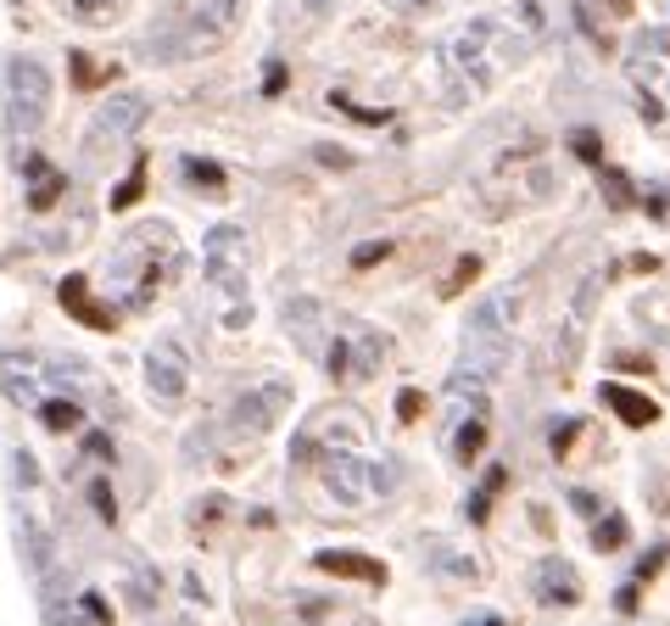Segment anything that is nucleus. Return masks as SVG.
<instances>
[{
	"label": "nucleus",
	"mask_w": 670,
	"mask_h": 626,
	"mask_svg": "<svg viewBox=\"0 0 670 626\" xmlns=\"http://www.w3.org/2000/svg\"><path fill=\"white\" fill-rule=\"evenodd\" d=\"M603 403L620 414V420H626L632 430H643V425H654L659 420V403L648 398V392H632V387H620V380H609V387H603Z\"/></svg>",
	"instance_id": "14"
},
{
	"label": "nucleus",
	"mask_w": 670,
	"mask_h": 626,
	"mask_svg": "<svg viewBox=\"0 0 670 626\" xmlns=\"http://www.w3.org/2000/svg\"><path fill=\"white\" fill-rule=\"evenodd\" d=\"M79 610L89 615V626H112V610H107V599H101V593H84V599H79Z\"/></svg>",
	"instance_id": "31"
},
{
	"label": "nucleus",
	"mask_w": 670,
	"mask_h": 626,
	"mask_svg": "<svg viewBox=\"0 0 670 626\" xmlns=\"http://www.w3.org/2000/svg\"><path fill=\"white\" fill-rule=\"evenodd\" d=\"M152 118V102L140 90H118V95H107L101 107H95V118H89V146H118V140H129L140 123Z\"/></svg>",
	"instance_id": "6"
},
{
	"label": "nucleus",
	"mask_w": 670,
	"mask_h": 626,
	"mask_svg": "<svg viewBox=\"0 0 670 626\" xmlns=\"http://www.w3.org/2000/svg\"><path fill=\"white\" fill-rule=\"evenodd\" d=\"M419 414H424V392H414V387H408V392H397V420H403V425H414Z\"/></svg>",
	"instance_id": "32"
},
{
	"label": "nucleus",
	"mask_w": 670,
	"mask_h": 626,
	"mask_svg": "<svg viewBox=\"0 0 670 626\" xmlns=\"http://www.w3.org/2000/svg\"><path fill=\"white\" fill-rule=\"evenodd\" d=\"M140 197H146V157H140V163L129 168V179H123V185L112 190V213H129V208H134Z\"/></svg>",
	"instance_id": "23"
},
{
	"label": "nucleus",
	"mask_w": 670,
	"mask_h": 626,
	"mask_svg": "<svg viewBox=\"0 0 670 626\" xmlns=\"http://www.w3.org/2000/svg\"><path fill=\"white\" fill-rule=\"evenodd\" d=\"M475 274H481V258H475V252H469V258H458V263H453V274L442 280V297H458L464 285H475Z\"/></svg>",
	"instance_id": "25"
},
{
	"label": "nucleus",
	"mask_w": 670,
	"mask_h": 626,
	"mask_svg": "<svg viewBox=\"0 0 670 626\" xmlns=\"http://www.w3.org/2000/svg\"><path fill=\"white\" fill-rule=\"evenodd\" d=\"M330 107H342V113H352L358 123H392V113L386 107H352L347 95H330Z\"/></svg>",
	"instance_id": "30"
},
{
	"label": "nucleus",
	"mask_w": 670,
	"mask_h": 626,
	"mask_svg": "<svg viewBox=\"0 0 670 626\" xmlns=\"http://www.w3.org/2000/svg\"><path fill=\"white\" fill-rule=\"evenodd\" d=\"M481 448H487V420H464L453 430V459L469 464V459H481Z\"/></svg>",
	"instance_id": "20"
},
{
	"label": "nucleus",
	"mask_w": 670,
	"mask_h": 626,
	"mask_svg": "<svg viewBox=\"0 0 670 626\" xmlns=\"http://www.w3.org/2000/svg\"><path fill=\"white\" fill-rule=\"evenodd\" d=\"M285 409H291V387H285V380H268V387L235 398V409H229V430H235V437H268V430L279 425V414H285Z\"/></svg>",
	"instance_id": "5"
},
{
	"label": "nucleus",
	"mask_w": 670,
	"mask_h": 626,
	"mask_svg": "<svg viewBox=\"0 0 670 626\" xmlns=\"http://www.w3.org/2000/svg\"><path fill=\"white\" fill-rule=\"evenodd\" d=\"M179 174H184L190 190H202V197H213V202L229 197V174H224L213 157H179Z\"/></svg>",
	"instance_id": "15"
},
{
	"label": "nucleus",
	"mask_w": 670,
	"mask_h": 626,
	"mask_svg": "<svg viewBox=\"0 0 670 626\" xmlns=\"http://www.w3.org/2000/svg\"><path fill=\"white\" fill-rule=\"evenodd\" d=\"M123 7H129V0H73V17L84 28H107V23L123 17Z\"/></svg>",
	"instance_id": "19"
},
{
	"label": "nucleus",
	"mask_w": 670,
	"mask_h": 626,
	"mask_svg": "<svg viewBox=\"0 0 670 626\" xmlns=\"http://www.w3.org/2000/svg\"><path fill=\"white\" fill-rule=\"evenodd\" d=\"M626 538H632L626 515H598V520H593V548H598V554H614V548H626Z\"/></svg>",
	"instance_id": "18"
},
{
	"label": "nucleus",
	"mask_w": 670,
	"mask_h": 626,
	"mask_svg": "<svg viewBox=\"0 0 670 626\" xmlns=\"http://www.w3.org/2000/svg\"><path fill=\"white\" fill-rule=\"evenodd\" d=\"M392 258V240H363V247H352V269H374Z\"/></svg>",
	"instance_id": "29"
},
{
	"label": "nucleus",
	"mask_w": 670,
	"mask_h": 626,
	"mask_svg": "<svg viewBox=\"0 0 670 626\" xmlns=\"http://www.w3.org/2000/svg\"><path fill=\"white\" fill-rule=\"evenodd\" d=\"M12 464H17V481H23V487H34V481H39V464H34V453H17Z\"/></svg>",
	"instance_id": "35"
},
{
	"label": "nucleus",
	"mask_w": 670,
	"mask_h": 626,
	"mask_svg": "<svg viewBox=\"0 0 670 626\" xmlns=\"http://www.w3.org/2000/svg\"><path fill=\"white\" fill-rule=\"evenodd\" d=\"M51 95H57L51 73H45L34 57H12V68H7V107H12V129L17 134H34L45 123Z\"/></svg>",
	"instance_id": "2"
},
{
	"label": "nucleus",
	"mask_w": 670,
	"mask_h": 626,
	"mask_svg": "<svg viewBox=\"0 0 670 626\" xmlns=\"http://www.w3.org/2000/svg\"><path fill=\"white\" fill-rule=\"evenodd\" d=\"M570 152H576L582 163H593V168H603V146H598L593 129H576V134H570Z\"/></svg>",
	"instance_id": "27"
},
{
	"label": "nucleus",
	"mask_w": 670,
	"mask_h": 626,
	"mask_svg": "<svg viewBox=\"0 0 670 626\" xmlns=\"http://www.w3.org/2000/svg\"><path fill=\"white\" fill-rule=\"evenodd\" d=\"M537 599H542V604H582V576H576V565L548 559V565L537 570Z\"/></svg>",
	"instance_id": "12"
},
{
	"label": "nucleus",
	"mask_w": 670,
	"mask_h": 626,
	"mask_svg": "<svg viewBox=\"0 0 670 626\" xmlns=\"http://www.w3.org/2000/svg\"><path fill=\"white\" fill-rule=\"evenodd\" d=\"M475 626H503V621H498V615H487V621H475Z\"/></svg>",
	"instance_id": "41"
},
{
	"label": "nucleus",
	"mask_w": 670,
	"mask_h": 626,
	"mask_svg": "<svg viewBox=\"0 0 670 626\" xmlns=\"http://www.w3.org/2000/svg\"><path fill=\"white\" fill-rule=\"evenodd\" d=\"M319 475H324V487L335 493V504H347V509L369 504V493H386V487H392V470L363 464L352 448H342V453L330 448V453L319 459Z\"/></svg>",
	"instance_id": "4"
},
{
	"label": "nucleus",
	"mask_w": 670,
	"mask_h": 626,
	"mask_svg": "<svg viewBox=\"0 0 670 626\" xmlns=\"http://www.w3.org/2000/svg\"><path fill=\"white\" fill-rule=\"evenodd\" d=\"M89 509L101 515L107 525H118V493H112V481H101V475L89 481Z\"/></svg>",
	"instance_id": "24"
},
{
	"label": "nucleus",
	"mask_w": 670,
	"mask_h": 626,
	"mask_svg": "<svg viewBox=\"0 0 670 626\" xmlns=\"http://www.w3.org/2000/svg\"><path fill=\"white\" fill-rule=\"evenodd\" d=\"M598 292H603V269H598V274H587V280L576 285V303H570L564 330H559V369H576V358H582V347H587V324H593V303H598Z\"/></svg>",
	"instance_id": "7"
},
{
	"label": "nucleus",
	"mask_w": 670,
	"mask_h": 626,
	"mask_svg": "<svg viewBox=\"0 0 670 626\" xmlns=\"http://www.w3.org/2000/svg\"><path fill=\"white\" fill-rule=\"evenodd\" d=\"M84 453H89V459H112V437H107V430H89V437H84Z\"/></svg>",
	"instance_id": "34"
},
{
	"label": "nucleus",
	"mask_w": 670,
	"mask_h": 626,
	"mask_svg": "<svg viewBox=\"0 0 670 626\" xmlns=\"http://www.w3.org/2000/svg\"><path fill=\"white\" fill-rule=\"evenodd\" d=\"M247 0H190V12L174 23L152 28V62H184V57H207L235 34Z\"/></svg>",
	"instance_id": "1"
},
{
	"label": "nucleus",
	"mask_w": 670,
	"mask_h": 626,
	"mask_svg": "<svg viewBox=\"0 0 670 626\" xmlns=\"http://www.w3.org/2000/svg\"><path fill=\"white\" fill-rule=\"evenodd\" d=\"M146 387H152L163 403H179V398H184L190 375H184V353H179L174 342H163V347L146 353Z\"/></svg>",
	"instance_id": "8"
},
{
	"label": "nucleus",
	"mask_w": 670,
	"mask_h": 626,
	"mask_svg": "<svg viewBox=\"0 0 670 626\" xmlns=\"http://www.w3.org/2000/svg\"><path fill=\"white\" fill-rule=\"evenodd\" d=\"M285 90V62H268V73H263V95H279Z\"/></svg>",
	"instance_id": "36"
},
{
	"label": "nucleus",
	"mask_w": 670,
	"mask_h": 626,
	"mask_svg": "<svg viewBox=\"0 0 670 626\" xmlns=\"http://www.w3.org/2000/svg\"><path fill=\"white\" fill-rule=\"evenodd\" d=\"M313 570H324V576H342V582H369V588H386V565L369 559V554H347V548H324V554H313Z\"/></svg>",
	"instance_id": "9"
},
{
	"label": "nucleus",
	"mask_w": 670,
	"mask_h": 626,
	"mask_svg": "<svg viewBox=\"0 0 670 626\" xmlns=\"http://www.w3.org/2000/svg\"><path fill=\"white\" fill-rule=\"evenodd\" d=\"M73 73H79V84H84V90H89V84H95V68H89V62H84V57H79V51H73Z\"/></svg>",
	"instance_id": "40"
},
{
	"label": "nucleus",
	"mask_w": 670,
	"mask_h": 626,
	"mask_svg": "<svg viewBox=\"0 0 670 626\" xmlns=\"http://www.w3.org/2000/svg\"><path fill=\"white\" fill-rule=\"evenodd\" d=\"M57 297H62V308H68L79 324H89V330H118V308H101V303H95L84 274H68V280L57 285Z\"/></svg>",
	"instance_id": "10"
},
{
	"label": "nucleus",
	"mask_w": 670,
	"mask_h": 626,
	"mask_svg": "<svg viewBox=\"0 0 670 626\" xmlns=\"http://www.w3.org/2000/svg\"><path fill=\"white\" fill-rule=\"evenodd\" d=\"M447 392H453L458 403H469V409H475V420H481V414H487V380H481V375H469V369H458V375L447 380Z\"/></svg>",
	"instance_id": "21"
},
{
	"label": "nucleus",
	"mask_w": 670,
	"mask_h": 626,
	"mask_svg": "<svg viewBox=\"0 0 670 626\" xmlns=\"http://www.w3.org/2000/svg\"><path fill=\"white\" fill-rule=\"evenodd\" d=\"M503 481H509V470H503V464H492V470H487V481H481V493L469 498V520H487V515H492V498L503 493Z\"/></svg>",
	"instance_id": "22"
},
{
	"label": "nucleus",
	"mask_w": 670,
	"mask_h": 626,
	"mask_svg": "<svg viewBox=\"0 0 670 626\" xmlns=\"http://www.w3.org/2000/svg\"><path fill=\"white\" fill-rule=\"evenodd\" d=\"M603 190H609V208H632V179L620 174V168H603Z\"/></svg>",
	"instance_id": "26"
},
{
	"label": "nucleus",
	"mask_w": 670,
	"mask_h": 626,
	"mask_svg": "<svg viewBox=\"0 0 670 626\" xmlns=\"http://www.w3.org/2000/svg\"><path fill=\"white\" fill-rule=\"evenodd\" d=\"M665 559H670V548H654V554H643V559H637V582H654Z\"/></svg>",
	"instance_id": "33"
},
{
	"label": "nucleus",
	"mask_w": 670,
	"mask_h": 626,
	"mask_svg": "<svg viewBox=\"0 0 670 626\" xmlns=\"http://www.w3.org/2000/svg\"><path fill=\"white\" fill-rule=\"evenodd\" d=\"M34 409H39V425L57 430V437H68V430L84 425V409H79L73 398H45V403H34Z\"/></svg>",
	"instance_id": "17"
},
{
	"label": "nucleus",
	"mask_w": 670,
	"mask_h": 626,
	"mask_svg": "<svg viewBox=\"0 0 670 626\" xmlns=\"http://www.w3.org/2000/svg\"><path fill=\"white\" fill-rule=\"evenodd\" d=\"M319 163H330V168H352V152H335V146H319Z\"/></svg>",
	"instance_id": "37"
},
{
	"label": "nucleus",
	"mask_w": 670,
	"mask_h": 626,
	"mask_svg": "<svg viewBox=\"0 0 670 626\" xmlns=\"http://www.w3.org/2000/svg\"><path fill=\"white\" fill-rule=\"evenodd\" d=\"M514 319H519V292H498L469 314V335H509Z\"/></svg>",
	"instance_id": "13"
},
{
	"label": "nucleus",
	"mask_w": 670,
	"mask_h": 626,
	"mask_svg": "<svg viewBox=\"0 0 670 626\" xmlns=\"http://www.w3.org/2000/svg\"><path fill=\"white\" fill-rule=\"evenodd\" d=\"M576 437H582V420H564V425H553V437H548L553 459H570V448H576Z\"/></svg>",
	"instance_id": "28"
},
{
	"label": "nucleus",
	"mask_w": 670,
	"mask_h": 626,
	"mask_svg": "<svg viewBox=\"0 0 670 626\" xmlns=\"http://www.w3.org/2000/svg\"><path fill=\"white\" fill-rule=\"evenodd\" d=\"M570 504H576V509H582V515H593V520H598V515H603V509H598V498H593V493H570Z\"/></svg>",
	"instance_id": "38"
},
{
	"label": "nucleus",
	"mask_w": 670,
	"mask_h": 626,
	"mask_svg": "<svg viewBox=\"0 0 670 626\" xmlns=\"http://www.w3.org/2000/svg\"><path fill=\"white\" fill-rule=\"evenodd\" d=\"M614 604L632 615V610H637V582H626V588H620V593H614Z\"/></svg>",
	"instance_id": "39"
},
{
	"label": "nucleus",
	"mask_w": 670,
	"mask_h": 626,
	"mask_svg": "<svg viewBox=\"0 0 670 626\" xmlns=\"http://www.w3.org/2000/svg\"><path fill=\"white\" fill-rule=\"evenodd\" d=\"M0 392H7L12 403H34V369H28V358H17V353H0Z\"/></svg>",
	"instance_id": "16"
},
{
	"label": "nucleus",
	"mask_w": 670,
	"mask_h": 626,
	"mask_svg": "<svg viewBox=\"0 0 670 626\" xmlns=\"http://www.w3.org/2000/svg\"><path fill=\"white\" fill-rule=\"evenodd\" d=\"M23 174H28V208H34V213H51V208L68 197V174H57L45 157H34V152H28Z\"/></svg>",
	"instance_id": "11"
},
{
	"label": "nucleus",
	"mask_w": 670,
	"mask_h": 626,
	"mask_svg": "<svg viewBox=\"0 0 670 626\" xmlns=\"http://www.w3.org/2000/svg\"><path fill=\"white\" fill-rule=\"evenodd\" d=\"M247 258H252V247H247V229L241 224H213L207 229L202 269H207V280L218 285V292H229L235 303L247 297Z\"/></svg>",
	"instance_id": "3"
}]
</instances>
